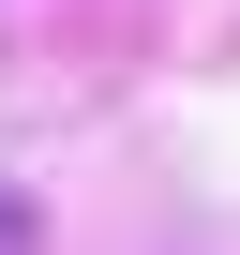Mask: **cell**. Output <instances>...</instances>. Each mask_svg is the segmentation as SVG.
Masks as SVG:
<instances>
[{
  "mask_svg": "<svg viewBox=\"0 0 240 255\" xmlns=\"http://www.w3.org/2000/svg\"><path fill=\"white\" fill-rule=\"evenodd\" d=\"M0 255H15V225H0Z\"/></svg>",
  "mask_w": 240,
  "mask_h": 255,
  "instance_id": "cell-1",
  "label": "cell"
}]
</instances>
